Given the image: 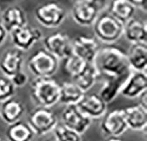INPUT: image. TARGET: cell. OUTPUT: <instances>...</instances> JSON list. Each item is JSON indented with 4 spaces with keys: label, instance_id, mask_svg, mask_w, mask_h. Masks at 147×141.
Instances as JSON below:
<instances>
[{
    "label": "cell",
    "instance_id": "11",
    "mask_svg": "<svg viewBox=\"0 0 147 141\" xmlns=\"http://www.w3.org/2000/svg\"><path fill=\"white\" fill-rule=\"evenodd\" d=\"M62 123L79 135L84 134L90 127L92 120L86 117L76 105L66 106L61 115Z\"/></svg>",
    "mask_w": 147,
    "mask_h": 141
},
{
    "label": "cell",
    "instance_id": "34",
    "mask_svg": "<svg viewBox=\"0 0 147 141\" xmlns=\"http://www.w3.org/2000/svg\"><path fill=\"white\" fill-rule=\"evenodd\" d=\"M83 1H86V2H92L93 0H76V2H83Z\"/></svg>",
    "mask_w": 147,
    "mask_h": 141
},
{
    "label": "cell",
    "instance_id": "8",
    "mask_svg": "<svg viewBox=\"0 0 147 141\" xmlns=\"http://www.w3.org/2000/svg\"><path fill=\"white\" fill-rule=\"evenodd\" d=\"M100 128L101 132L109 138H119L124 134L128 130V126L123 109L107 111L101 118Z\"/></svg>",
    "mask_w": 147,
    "mask_h": 141
},
{
    "label": "cell",
    "instance_id": "18",
    "mask_svg": "<svg viewBox=\"0 0 147 141\" xmlns=\"http://www.w3.org/2000/svg\"><path fill=\"white\" fill-rule=\"evenodd\" d=\"M123 36L131 44L147 43V26L138 19L132 18L123 24Z\"/></svg>",
    "mask_w": 147,
    "mask_h": 141
},
{
    "label": "cell",
    "instance_id": "5",
    "mask_svg": "<svg viewBox=\"0 0 147 141\" xmlns=\"http://www.w3.org/2000/svg\"><path fill=\"white\" fill-rule=\"evenodd\" d=\"M28 124L34 135L44 136L54 131L58 124V119L49 108L37 107L29 113Z\"/></svg>",
    "mask_w": 147,
    "mask_h": 141
},
{
    "label": "cell",
    "instance_id": "30",
    "mask_svg": "<svg viewBox=\"0 0 147 141\" xmlns=\"http://www.w3.org/2000/svg\"><path fill=\"white\" fill-rule=\"evenodd\" d=\"M129 3H131L135 8L141 9L142 11H146L147 9V0H129Z\"/></svg>",
    "mask_w": 147,
    "mask_h": 141
},
{
    "label": "cell",
    "instance_id": "36",
    "mask_svg": "<svg viewBox=\"0 0 147 141\" xmlns=\"http://www.w3.org/2000/svg\"><path fill=\"white\" fill-rule=\"evenodd\" d=\"M45 141H57L56 139H48V140H45Z\"/></svg>",
    "mask_w": 147,
    "mask_h": 141
},
{
    "label": "cell",
    "instance_id": "7",
    "mask_svg": "<svg viewBox=\"0 0 147 141\" xmlns=\"http://www.w3.org/2000/svg\"><path fill=\"white\" fill-rule=\"evenodd\" d=\"M14 48L22 52L28 51L35 43L42 39V32L37 28L30 27L28 24L9 33Z\"/></svg>",
    "mask_w": 147,
    "mask_h": 141
},
{
    "label": "cell",
    "instance_id": "12",
    "mask_svg": "<svg viewBox=\"0 0 147 141\" xmlns=\"http://www.w3.org/2000/svg\"><path fill=\"white\" fill-rule=\"evenodd\" d=\"M101 11L94 2H76L71 8L72 20L79 26L90 27L94 24Z\"/></svg>",
    "mask_w": 147,
    "mask_h": 141
},
{
    "label": "cell",
    "instance_id": "35",
    "mask_svg": "<svg viewBox=\"0 0 147 141\" xmlns=\"http://www.w3.org/2000/svg\"><path fill=\"white\" fill-rule=\"evenodd\" d=\"M0 141H7L5 138H1V137H0Z\"/></svg>",
    "mask_w": 147,
    "mask_h": 141
},
{
    "label": "cell",
    "instance_id": "15",
    "mask_svg": "<svg viewBox=\"0 0 147 141\" xmlns=\"http://www.w3.org/2000/svg\"><path fill=\"white\" fill-rule=\"evenodd\" d=\"M147 91V75L145 72L133 71L124 83L120 94L128 99H137Z\"/></svg>",
    "mask_w": 147,
    "mask_h": 141
},
{
    "label": "cell",
    "instance_id": "29",
    "mask_svg": "<svg viewBox=\"0 0 147 141\" xmlns=\"http://www.w3.org/2000/svg\"><path fill=\"white\" fill-rule=\"evenodd\" d=\"M10 79L12 84L15 86V87L18 88V87H23L28 84V82L29 81V76L28 75V73L21 70L19 72L15 73L12 77H11Z\"/></svg>",
    "mask_w": 147,
    "mask_h": 141
},
{
    "label": "cell",
    "instance_id": "32",
    "mask_svg": "<svg viewBox=\"0 0 147 141\" xmlns=\"http://www.w3.org/2000/svg\"><path fill=\"white\" fill-rule=\"evenodd\" d=\"M139 105L140 106H142L144 109H147V101H146V100H147V91L146 92H144L139 97Z\"/></svg>",
    "mask_w": 147,
    "mask_h": 141
},
{
    "label": "cell",
    "instance_id": "25",
    "mask_svg": "<svg viewBox=\"0 0 147 141\" xmlns=\"http://www.w3.org/2000/svg\"><path fill=\"white\" fill-rule=\"evenodd\" d=\"M73 80L74 83L84 93H87L90 89L95 86L98 80V74L92 63H89L86 68L81 73L75 77Z\"/></svg>",
    "mask_w": 147,
    "mask_h": 141
},
{
    "label": "cell",
    "instance_id": "14",
    "mask_svg": "<svg viewBox=\"0 0 147 141\" xmlns=\"http://www.w3.org/2000/svg\"><path fill=\"white\" fill-rule=\"evenodd\" d=\"M99 49L96 40L90 36L80 35L72 41V53L88 63H92Z\"/></svg>",
    "mask_w": 147,
    "mask_h": 141
},
{
    "label": "cell",
    "instance_id": "3",
    "mask_svg": "<svg viewBox=\"0 0 147 141\" xmlns=\"http://www.w3.org/2000/svg\"><path fill=\"white\" fill-rule=\"evenodd\" d=\"M93 26V33L98 40L113 44L123 36V24L110 13L100 14Z\"/></svg>",
    "mask_w": 147,
    "mask_h": 141
},
{
    "label": "cell",
    "instance_id": "16",
    "mask_svg": "<svg viewBox=\"0 0 147 141\" xmlns=\"http://www.w3.org/2000/svg\"><path fill=\"white\" fill-rule=\"evenodd\" d=\"M128 129L135 132H144L147 127V109L139 104L123 109Z\"/></svg>",
    "mask_w": 147,
    "mask_h": 141
},
{
    "label": "cell",
    "instance_id": "13",
    "mask_svg": "<svg viewBox=\"0 0 147 141\" xmlns=\"http://www.w3.org/2000/svg\"><path fill=\"white\" fill-rule=\"evenodd\" d=\"M24 63L23 52L13 48L8 49L0 57V72L4 76L11 78L22 70Z\"/></svg>",
    "mask_w": 147,
    "mask_h": 141
},
{
    "label": "cell",
    "instance_id": "1",
    "mask_svg": "<svg viewBox=\"0 0 147 141\" xmlns=\"http://www.w3.org/2000/svg\"><path fill=\"white\" fill-rule=\"evenodd\" d=\"M98 79L118 80L126 82L133 72L129 66L126 53L115 47H104L99 49L92 62Z\"/></svg>",
    "mask_w": 147,
    "mask_h": 141
},
{
    "label": "cell",
    "instance_id": "9",
    "mask_svg": "<svg viewBox=\"0 0 147 141\" xmlns=\"http://www.w3.org/2000/svg\"><path fill=\"white\" fill-rule=\"evenodd\" d=\"M44 49L58 60L65 59L72 54V41L63 33H54L43 38Z\"/></svg>",
    "mask_w": 147,
    "mask_h": 141
},
{
    "label": "cell",
    "instance_id": "20",
    "mask_svg": "<svg viewBox=\"0 0 147 141\" xmlns=\"http://www.w3.org/2000/svg\"><path fill=\"white\" fill-rule=\"evenodd\" d=\"M127 58L132 71L145 72L147 68V46L143 43L131 44L129 49Z\"/></svg>",
    "mask_w": 147,
    "mask_h": 141
},
{
    "label": "cell",
    "instance_id": "23",
    "mask_svg": "<svg viewBox=\"0 0 147 141\" xmlns=\"http://www.w3.org/2000/svg\"><path fill=\"white\" fill-rule=\"evenodd\" d=\"M85 94L74 82H64L60 85L59 102L65 106L77 105Z\"/></svg>",
    "mask_w": 147,
    "mask_h": 141
},
{
    "label": "cell",
    "instance_id": "26",
    "mask_svg": "<svg viewBox=\"0 0 147 141\" xmlns=\"http://www.w3.org/2000/svg\"><path fill=\"white\" fill-rule=\"evenodd\" d=\"M64 60V70L72 79H74L75 77L81 73L89 65L85 60L73 53L68 57H66Z\"/></svg>",
    "mask_w": 147,
    "mask_h": 141
},
{
    "label": "cell",
    "instance_id": "19",
    "mask_svg": "<svg viewBox=\"0 0 147 141\" xmlns=\"http://www.w3.org/2000/svg\"><path fill=\"white\" fill-rule=\"evenodd\" d=\"M25 110L26 108L22 102L12 97L0 103V117L5 123L10 125L20 121Z\"/></svg>",
    "mask_w": 147,
    "mask_h": 141
},
{
    "label": "cell",
    "instance_id": "4",
    "mask_svg": "<svg viewBox=\"0 0 147 141\" xmlns=\"http://www.w3.org/2000/svg\"><path fill=\"white\" fill-rule=\"evenodd\" d=\"M59 67V60L45 49L33 53L28 61V68L35 78H51Z\"/></svg>",
    "mask_w": 147,
    "mask_h": 141
},
{
    "label": "cell",
    "instance_id": "22",
    "mask_svg": "<svg viewBox=\"0 0 147 141\" xmlns=\"http://www.w3.org/2000/svg\"><path fill=\"white\" fill-rule=\"evenodd\" d=\"M7 141H32L34 133L28 123L18 121L8 125L5 132Z\"/></svg>",
    "mask_w": 147,
    "mask_h": 141
},
{
    "label": "cell",
    "instance_id": "28",
    "mask_svg": "<svg viewBox=\"0 0 147 141\" xmlns=\"http://www.w3.org/2000/svg\"><path fill=\"white\" fill-rule=\"evenodd\" d=\"M16 87L10 78L4 75L0 76V103L12 98L15 94Z\"/></svg>",
    "mask_w": 147,
    "mask_h": 141
},
{
    "label": "cell",
    "instance_id": "31",
    "mask_svg": "<svg viewBox=\"0 0 147 141\" xmlns=\"http://www.w3.org/2000/svg\"><path fill=\"white\" fill-rule=\"evenodd\" d=\"M7 35H8L7 31L4 28V26L2 25V23L0 22V46H1L5 42Z\"/></svg>",
    "mask_w": 147,
    "mask_h": 141
},
{
    "label": "cell",
    "instance_id": "2",
    "mask_svg": "<svg viewBox=\"0 0 147 141\" xmlns=\"http://www.w3.org/2000/svg\"><path fill=\"white\" fill-rule=\"evenodd\" d=\"M30 88L31 97L38 107L50 109L59 102L60 85L52 78H35Z\"/></svg>",
    "mask_w": 147,
    "mask_h": 141
},
{
    "label": "cell",
    "instance_id": "17",
    "mask_svg": "<svg viewBox=\"0 0 147 141\" xmlns=\"http://www.w3.org/2000/svg\"><path fill=\"white\" fill-rule=\"evenodd\" d=\"M1 23L9 34L12 30L28 24L25 11L19 5H11L5 9L1 16Z\"/></svg>",
    "mask_w": 147,
    "mask_h": 141
},
{
    "label": "cell",
    "instance_id": "6",
    "mask_svg": "<svg viewBox=\"0 0 147 141\" xmlns=\"http://www.w3.org/2000/svg\"><path fill=\"white\" fill-rule=\"evenodd\" d=\"M35 20L42 27L56 28L63 24L66 18V11L56 2H49L36 7L34 10Z\"/></svg>",
    "mask_w": 147,
    "mask_h": 141
},
{
    "label": "cell",
    "instance_id": "10",
    "mask_svg": "<svg viewBox=\"0 0 147 141\" xmlns=\"http://www.w3.org/2000/svg\"><path fill=\"white\" fill-rule=\"evenodd\" d=\"M76 106L92 121L101 119L108 109V104L99 96L98 94L86 93Z\"/></svg>",
    "mask_w": 147,
    "mask_h": 141
},
{
    "label": "cell",
    "instance_id": "27",
    "mask_svg": "<svg viewBox=\"0 0 147 141\" xmlns=\"http://www.w3.org/2000/svg\"><path fill=\"white\" fill-rule=\"evenodd\" d=\"M57 141H82L81 135L69 129L63 123L57 124L53 131Z\"/></svg>",
    "mask_w": 147,
    "mask_h": 141
},
{
    "label": "cell",
    "instance_id": "21",
    "mask_svg": "<svg viewBox=\"0 0 147 141\" xmlns=\"http://www.w3.org/2000/svg\"><path fill=\"white\" fill-rule=\"evenodd\" d=\"M135 12V6L129 0H112L109 5V13L123 24L134 18Z\"/></svg>",
    "mask_w": 147,
    "mask_h": 141
},
{
    "label": "cell",
    "instance_id": "24",
    "mask_svg": "<svg viewBox=\"0 0 147 141\" xmlns=\"http://www.w3.org/2000/svg\"><path fill=\"white\" fill-rule=\"evenodd\" d=\"M102 82V86L98 94L107 104H109L120 94L125 82L118 80H103Z\"/></svg>",
    "mask_w": 147,
    "mask_h": 141
},
{
    "label": "cell",
    "instance_id": "33",
    "mask_svg": "<svg viewBox=\"0 0 147 141\" xmlns=\"http://www.w3.org/2000/svg\"><path fill=\"white\" fill-rule=\"evenodd\" d=\"M106 141H123V139H120L119 138H109Z\"/></svg>",
    "mask_w": 147,
    "mask_h": 141
}]
</instances>
